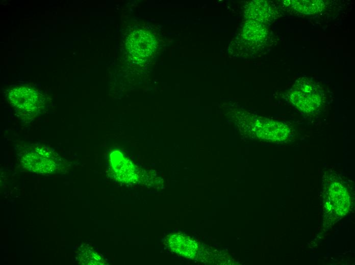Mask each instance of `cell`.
Segmentation results:
<instances>
[{"instance_id": "obj_5", "label": "cell", "mask_w": 355, "mask_h": 265, "mask_svg": "<svg viewBox=\"0 0 355 265\" xmlns=\"http://www.w3.org/2000/svg\"><path fill=\"white\" fill-rule=\"evenodd\" d=\"M168 244L172 251L187 258H193L198 250V245L195 241L180 233L170 235Z\"/></svg>"}, {"instance_id": "obj_7", "label": "cell", "mask_w": 355, "mask_h": 265, "mask_svg": "<svg viewBox=\"0 0 355 265\" xmlns=\"http://www.w3.org/2000/svg\"><path fill=\"white\" fill-rule=\"evenodd\" d=\"M270 10L265 2L254 1L249 6L247 10V15L251 16V19L259 21H263L268 18Z\"/></svg>"}, {"instance_id": "obj_8", "label": "cell", "mask_w": 355, "mask_h": 265, "mask_svg": "<svg viewBox=\"0 0 355 265\" xmlns=\"http://www.w3.org/2000/svg\"><path fill=\"white\" fill-rule=\"evenodd\" d=\"M245 26L243 35L247 40L256 43L261 41L265 37V32L262 25L255 21H251Z\"/></svg>"}, {"instance_id": "obj_2", "label": "cell", "mask_w": 355, "mask_h": 265, "mask_svg": "<svg viewBox=\"0 0 355 265\" xmlns=\"http://www.w3.org/2000/svg\"><path fill=\"white\" fill-rule=\"evenodd\" d=\"M9 100L17 111L26 116L34 117L44 107L43 95L36 89L28 86H19L11 89Z\"/></svg>"}, {"instance_id": "obj_4", "label": "cell", "mask_w": 355, "mask_h": 265, "mask_svg": "<svg viewBox=\"0 0 355 265\" xmlns=\"http://www.w3.org/2000/svg\"><path fill=\"white\" fill-rule=\"evenodd\" d=\"M248 125L258 138L270 141H286L291 134L287 124L272 120H257Z\"/></svg>"}, {"instance_id": "obj_1", "label": "cell", "mask_w": 355, "mask_h": 265, "mask_svg": "<svg viewBox=\"0 0 355 265\" xmlns=\"http://www.w3.org/2000/svg\"><path fill=\"white\" fill-rule=\"evenodd\" d=\"M20 162L27 170L40 174H54L64 168V161L56 152L42 146H30L20 152Z\"/></svg>"}, {"instance_id": "obj_6", "label": "cell", "mask_w": 355, "mask_h": 265, "mask_svg": "<svg viewBox=\"0 0 355 265\" xmlns=\"http://www.w3.org/2000/svg\"><path fill=\"white\" fill-rule=\"evenodd\" d=\"M284 3L291 5L297 11L307 14L321 11L324 7L322 1H286Z\"/></svg>"}, {"instance_id": "obj_3", "label": "cell", "mask_w": 355, "mask_h": 265, "mask_svg": "<svg viewBox=\"0 0 355 265\" xmlns=\"http://www.w3.org/2000/svg\"><path fill=\"white\" fill-rule=\"evenodd\" d=\"M289 92L290 101L302 112L312 113L319 108L322 102L320 90L315 83L308 78L299 79Z\"/></svg>"}]
</instances>
